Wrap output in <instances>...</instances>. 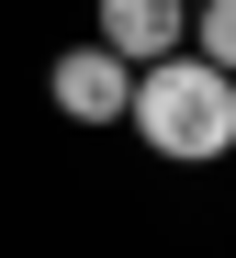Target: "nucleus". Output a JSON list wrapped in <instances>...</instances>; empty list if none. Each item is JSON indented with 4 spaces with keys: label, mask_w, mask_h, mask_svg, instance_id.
Listing matches in <instances>:
<instances>
[{
    "label": "nucleus",
    "mask_w": 236,
    "mask_h": 258,
    "mask_svg": "<svg viewBox=\"0 0 236 258\" xmlns=\"http://www.w3.org/2000/svg\"><path fill=\"white\" fill-rule=\"evenodd\" d=\"M124 135L147 146L158 168H225L236 157V79L203 68L192 45L135 68V101H124Z\"/></svg>",
    "instance_id": "obj_1"
},
{
    "label": "nucleus",
    "mask_w": 236,
    "mask_h": 258,
    "mask_svg": "<svg viewBox=\"0 0 236 258\" xmlns=\"http://www.w3.org/2000/svg\"><path fill=\"white\" fill-rule=\"evenodd\" d=\"M45 101H57L68 123H90V135H113V123H124V101H135V68H124L113 45H90V34H79V45H57V56H45Z\"/></svg>",
    "instance_id": "obj_2"
},
{
    "label": "nucleus",
    "mask_w": 236,
    "mask_h": 258,
    "mask_svg": "<svg viewBox=\"0 0 236 258\" xmlns=\"http://www.w3.org/2000/svg\"><path fill=\"white\" fill-rule=\"evenodd\" d=\"M180 34H192V0H90V45H113L124 68L180 56Z\"/></svg>",
    "instance_id": "obj_3"
},
{
    "label": "nucleus",
    "mask_w": 236,
    "mask_h": 258,
    "mask_svg": "<svg viewBox=\"0 0 236 258\" xmlns=\"http://www.w3.org/2000/svg\"><path fill=\"white\" fill-rule=\"evenodd\" d=\"M180 45H192L203 68H225V79H236V0H192V34H180Z\"/></svg>",
    "instance_id": "obj_4"
}]
</instances>
